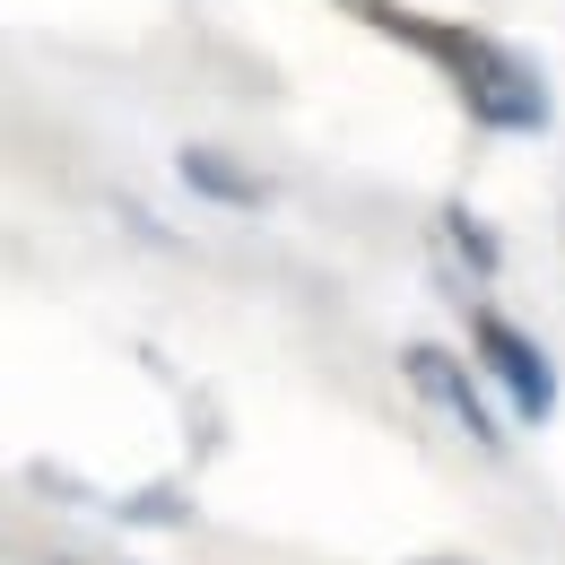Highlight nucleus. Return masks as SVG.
<instances>
[{
	"label": "nucleus",
	"mask_w": 565,
	"mask_h": 565,
	"mask_svg": "<svg viewBox=\"0 0 565 565\" xmlns=\"http://www.w3.org/2000/svg\"><path fill=\"white\" fill-rule=\"evenodd\" d=\"M426 565H470V557H426Z\"/></svg>",
	"instance_id": "423d86ee"
},
{
	"label": "nucleus",
	"mask_w": 565,
	"mask_h": 565,
	"mask_svg": "<svg viewBox=\"0 0 565 565\" xmlns=\"http://www.w3.org/2000/svg\"><path fill=\"white\" fill-rule=\"evenodd\" d=\"M444 235L470 253V270H495V235H488V226H479L470 210H444Z\"/></svg>",
	"instance_id": "39448f33"
},
{
	"label": "nucleus",
	"mask_w": 565,
	"mask_h": 565,
	"mask_svg": "<svg viewBox=\"0 0 565 565\" xmlns=\"http://www.w3.org/2000/svg\"><path fill=\"white\" fill-rule=\"evenodd\" d=\"M365 26L409 44L426 71L461 96V114L495 131V140H540L548 131V78L540 62H522L504 35L470 26V18H426V9H401V0H365Z\"/></svg>",
	"instance_id": "f257e3e1"
},
{
	"label": "nucleus",
	"mask_w": 565,
	"mask_h": 565,
	"mask_svg": "<svg viewBox=\"0 0 565 565\" xmlns=\"http://www.w3.org/2000/svg\"><path fill=\"white\" fill-rule=\"evenodd\" d=\"M356 9H365V0H356Z\"/></svg>",
	"instance_id": "0eeeda50"
},
{
	"label": "nucleus",
	"mask_w": 565,
	"mask_h": 565,
	"mask_svg": "<svg viewBox=\"0 0 565 565\" xmlns=\"http://www.w3.org/2000/svg\"><path fill=\"white\" fill-rule=\"evenodd\" d=\"M401 374H409V392H418L435 418H452L479 452H504V418L488 409V383H479V365H461L452 349H435V340H409L401 349Z\"/></svg>",
	"instance_id": "7ed1b4c3"
},
{
	"label": "nucleus",
	"mask_w": 565,
	"mask_h": 565,
	"mask_svg": "<svg viewBox=\"0 0 565 565\" xmlns=\"http://www.w3.org/2000/svg\"><path fill=\"white\" fill-rule=\"evenodd\" d=\"M183 174L210 192V201H226V210H262L270 192H262V174H244V166H226L217 148H183Z\"/></svg>",
	"instance_id": "20e7f679"
},
{
	"label": "nucleus",
	"mask_w": 565,
	"mask_h": 565,
	"mask_svg": "<svg viewBox=\"0 0 565 565\" xmlns=\"http://www.w3.org/2000/svg\"><path fill=\"white\" fill-rule=\"evenodd\" d=\"M470 349H479V374L504 392L513 418H531V426L557 418V365H548V349L522 322H504L495 305H470Z\"/></svg>",
	"instance_id": "f03ea898"
}]
</instances>
